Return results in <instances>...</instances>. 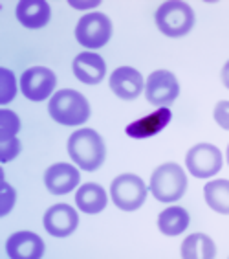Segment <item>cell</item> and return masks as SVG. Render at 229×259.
Segmentation results:
<instances>
[{
  "label": "cell",
  "mask_w": 229,
  "mask_h": 259,
  "mask_svg": "<svg viewBox=\"0 0 229 259\" xmlns=\"http://www.w3.org/2000/svg\"><path fill=\"white\" fill-rule=\"evenodd\" d=\"M51 10L46 0H20L17 4V20L28 30H39L50 22Z\"/></svg>",
  "instance_id": "16"
},
{
  "label": "cell",
  "mask_w": 229,
  "mask_h": 259,
  "mask_svg": "<svg viewBox=\"0 0 229 259\" xmlns=\"http://www.w3.org/2000/svg\"><path fill=\"white\" fill-rule=\"evenodd\" d=\"M225 158H227V164H229V145H227V151H225Z\"/></svg>",
  "instance_id": "28"
},
{
  "label": "cell",
  "mask_w": 229,
  "mask_h": 259,
  "mask_svg": "<svg viewBox=\"0 0 229 259\" xmlns=\"http://www.w3.org/2000/svg\"><path fill=\"white\" fill-rule=\"evenodd\" d=\"M110 89L120 100L132 101L141 94L145 89L143 75L132 66H120L110 75Z\"/></svg>",
  "instance_id": "11"
},
{
  "label": "cell",
  "mask_w": 229,
  "mask_h": 259,
  "mask_svg": "<svg viewBox=\"0 0 229 259\" xmlns=\"http://www.w3.org/2000/svg\"><path fill=\"white\" fill-rule=\"evenodd\" d=\"M81 175L77 167L66 162L50 165L44 173V186L51 195H66L77 188Z\"/></svg>",
  "instance_id": "13"
},
{
  "label": "cell",
  "mask_w": 229,
  "mask_h": 259,
  "mask_svg": "<svg viewBox=\"0 0 229 259\" xmlns=\"http://www.w3.org/2000/svg\"><path fill=\"white\" fill-rule=\"evenodd\" d=\"M205 204L216 213L229 215V180H211L204 188Z\"/></svg>",
  "instance_id": "20"
},
{
  "label": "cell",
  "mask_w": 229,
  "mask_h": 259,
  "mask_svg": "<svg viewBox=\"0 0 229 259\" xmlns=\"http://www.w3.org/2000/svg\"><path fill=\"white\" fill-rule=\"evenodd\" d=\"M147 186L138 175L125 173L116 177L110 186L112 202L123 211H136L147 199Z\"/></svg>",
  "instance_id": "5"
},
{
  "label": "cell",
  "mask_w": 229,
  "mask_h": 259,
  "mask_svg": "<svg viewBox=\"0 0 229 259\" xmlns=\"http://www.w3.org/2000/svg\"><path fill=\"white\" fill-rule=\"evenodd\" d=\"M156 26L167 37H184L194 28V11L182 0H169L159 6L154 15Z\"/></svg>",
  "instance_id": "4"
},
{
  "label": "cell",
  "mask_w": 229,
  "mask_h": 259,
  "mask_svg": "<svg viewBox=\"0 0 229 259\" xmlns=\"http://www.w3.org/2000/svg\"><path fill=\"white\" fill-rule=\"evenodd\" d=\"M189 213L187 209L182 206H169L158 215V228L163 235L176 237V235L184 234L187 226H189Z\"/></svg>",
  "instance_id": "18"
},
{
  "label": "cell",
  "mask_w": 229,
  "mask_h": 259,
  "mask_svg": "<svg viewBox=\"0 0 229 259\" xmlns=\"http://www.w3.org/2000/svg\"><path fill=\"white\" fill-rule=\"evenodd\" d=\"M222 83H224L225 89H229V61L224 65V68H222Z\"/></svg>",
  "instance_id": "26"
},
{
  "label": "cell",
  "mask_w": 229,
  "mask_h": 259,
  "mask_svg": "<svg viewBox=\"0 0 229 259\" xmlns=\"http://www.w3.org/2000/svg\"><path fill=\"white\" fill-rule=\"evenodd\" d=\"M150 193L154 199L165 204L176 202L185 195L187 190V175L175 162H167L156 167L150 177Z\"/></svg>",
  "instance_id": "3"
},
{
  "label": "cell",
  "mask_w": 229,
  "mask_h": 259,
  "mask_svg": "<svg viewBox=\"0 0 229 259\" xmlns=\"http://www.w3.org/2000/svg\"><path fill=\"white\" fill-rule=\"evenodd\" d=\"M112 37V22L103 13H86L75 28V39L88 50L103 48Z\"/></svg>",
  "instance_id": "6"
},
{
  "label": "cell",
  "mask_w": 229,
  "mask_h": 259,
  "mask_svg": "<svg viewBox=\"0 0 229 259\" xmlns=\"http://www.w3.org/2000/svg\"><path fill=\"white\" fill-rule=\"evenodd\" d=\"M44 250V241L33 232H17L6 241V254L10 259H40Z\"/></svg>",
  "instance_id": "12"
},
{
  "label": "cell",
  "mask_w": 229,
  "mask_h": 259,
  "mask_svg": "<svg viewBox=\"0 0 229 259\" xmlns=\"http://www.w3.org/2000/svg\"><path fill=\"white\" fill-rule=\"evenodd\" d=\"M180 96V83L169 70H156L147 77L145 98L154 107H169Z\"/></svg>",
  "instance_id": "8"
},
{
  "label": "cell",
  "mask_w": 229,
  "mask_h": 259,
  "mask_svg": "<svg viewBox=\"0 0 229 259\" xmlns=\"http://www.w3.org/2000/svg\"><path fill=\"white\" fill-rule=\"evenodd\" d=\"M20 153L19 138H11L6 142H0V162H11Z\"/></svg>",
  "instance_id": "24"
},
{
  "label": "cell",
  "mask_w": 229,
  "mask_h": 259,
  "mask_svg": "<svg viewBox=\"0 0 229 259\" xmlns=\"http://www.w3.org/2000/svg\"><path fill=\"white\" fill-rule=\"evenodd\" d=\"M51 120L66 127L83 125L90 118V105L86 98L77 90L63 89L51 96L48 103Z\"/></svg>",
  "instance_id": "2"
},
{
  "label": "cell",
  "mask_w": 229,
  "mask_h": 259,
  "mask_svg": "<svg viewBox=\"0 0 229 259\" xmlns=\"http://www.w3.org/2000/svg\"><path fill=\"white\" fill-rule=\"evenodd\" d=\"M17 94V79L11 70L0 68V103H10Z\"/></svg>",
  "instance_id": "22"
},
{
  "label": "cell",
  "mask_w": 229,
  "mask_h": 259,
  "mask_svg": "<svg viewBox=\"0 0 229 259\" xmlns=\"http://www.w3.org/2000/svg\"><path fill=\"white\" fill-rule=\"evenodd\" d=\"M74 75L85 85H97L106 74V63L94 52H81L74 59Z\"/></svg>",
  "instance_id": "15"
},
{
  "label": "cell",
  "mask_w": 229,
  "mask_h": 259,
  "mask_svg": "<svg viewBox=\"0 0 229 259\" xmlns=\"http://www.w3.org/2000/svg\"><path fill=\"white\" fill-rule=\"evenodd\" d=\"M222 153L213 144H198L191 147L185 156V165L196 179H209L222 169Z\"/></svg>",
  "instance_id": "7"
},
{
  "label": "cell",
  "mask_w": 229,
  "mask_h": 259,
  "mask_svg": "<svg viewBox=\"0 0 229 259\" xmlns=\"http://www.w3.org/2000/svg\"><path fill=\"white\" fill-rule=\"evenodd\" d=\"M214 121L224 131H229V101H218L214 107Z\"/></svg>",
  "instance_id": "25"
},
{
  "label": "cell",
  "mask_w": 229,
  "mask_h": 259,
  "mask_svg": "<svg viewBox=\"0 0 229 259\" xmlns=\"http://www.w3.org/2000/svg\"><path fill=\"white\" fill-rule=\"evenodd\" d=\"M57 85V77L46 66H31L20 75V90L30 101L48 100Z\"/></svg>",
  "instance_id": "9"
},
{
  "label": "cell",
  "mask_w": 229,
  "mask_h": 259,
  "mask_svg": "<svg viewBox=\"0 0 229 259\" xmlns=\"http://www.w3.org/2000/svg\"><path fill=\"white\" fill-rule=\"evenodd\" d=\"M170 120H173V112H170L169 107H159L152 114L143 116L140 120L129 123L125 133H127V136L136 140L150 138V136H156L158 133H161L170 123Z\"/></svg>",
  "instance_id": "14"
},
{
  "label": "cell",
  "mask_w": 229,
  "mask_h": 259,
  "mask_svg": "<svg viewBox=\"0 0 229 259\" xmlns=\"http://www.w3.org/2000/svg\"><path fill=\"white\" fill-rule=\"evenodd\" d=\"M106 202H108L106 191L103 190V186L95 184V182L83 184L77 190V193H75V204H77V208L90 215L103 211L106 208Z\"/></svg>",
  "instance_id": "17"
},
{
  "label": "cell",
  "mask_w": 229,
  "mask_h": 259,
  "mask_svg": "<svg viewBox=\"0 0 229 259\" xmlns=\"http://www.w3.org/2000/svg\"><path fill=\"white\" fill-rule=\"evenodd\" d=\"M74 8H95L99 2H88V4H81V2H70Z\"/></svg>",
  "instance_id": "27"
},
{
  "label": "cell",
  "mask_w": 229,
  "mask_h": 259,
  "mask_svg": "<svg viewBox=\"0 0 229 259\" xmlns=\"http://www.w3.org/2000/svg\"><path fill=\"white\" fill-rule=\"evenodd\" d=\"M0 188H2V190H0V217H6V215L13 209V206H15L17 193H15V190L6 182L4 177H0Z\"/></svg>",
  "instance_id": "23"
},
{
  "label": "cell",
  "mask_w": 229,
  "mask_h": 259,
  "mask_svg": "<svg viewBox=\"0 0 229 259\" xmlns=\"http://www.w3.org/2000/svg\"><path fill=\"white\" fill-rule=\"evenodd\" d=\"M20 131V120L13 110L2 109L0 110V142L17 138Z\"/></svg>",
  "instance_id": "21"
},
{
  "label": "cell",
  "mask_w": 229,
  "mask_h": 259,
  "mask_svg": "<svg viewBox=\"0 0 229 259\" xmlns=\"http://www.w3.org/2000/svg\"><path fill=\"white\" fill-rule=\"evenodd\" d=\"M42 225L53 237H68L79 226V215L70 204H53L46 209Z\"/></svg>",
  "instance_id": "10"
},
{
  "label": "cell",
  "mask_w": 229,
  "mask_h": 259,
  "mask_svg": "<svg viewBox=\"0 0 229 259\" xmlns=\"http://www.w3.org/2000/svg\"><path fill=\"white\" fill-rule=\"evenodd\" d=\"M184 259H213L216 257L214 241L205 234H191L182 243Z\"/></svg>",
  "instance_id": "19"
},
{
  "label": "cell",
  "mask_w": 229,
  "mask_h": 259,
  "mask_svg": "<svg viewBox=\"0 0 229 259\" xmlns=\"http://www.w3.org/2000/svg\"><path fill=\"white\" fill-rule=\"evenodd\" d=\"M68 155L83 171H95L105 162V142L94 129L75 131L68 138Z\"/></svg>",
  "instance_id": "1"
}]
</instances>
